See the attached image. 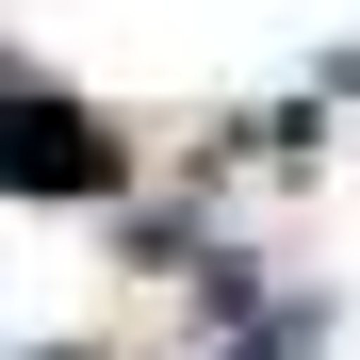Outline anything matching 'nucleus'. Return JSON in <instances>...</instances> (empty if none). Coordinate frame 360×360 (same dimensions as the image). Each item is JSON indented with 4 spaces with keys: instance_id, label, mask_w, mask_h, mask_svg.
<instances>
[{
    "instance_id": "1",
    "label": "nucleus",
    "mask_w": 360,
    "mask_h": 360,
    "mask_svg": "<svg viewBox=\"0 0 360 360\" xmlns=\"http://www.w3.org/2000/svg\"><path fill=\"white\" fill-rule=\"evenodd\" d=\"M0 180H17V197H115V180H131V148H115L82 98L17 82V98H0Z\"/></svg>"
},
{
    "instance_id": "2",
    "label": "nucleus",
    "mask_w": 360,
    "mask_h": 360,
    "mask_svg": "<svg viewBox=\"0 0 360 360\" xmlns=\"http://www.w3.org/2000/svg\"><path fill=\"white\" fill-rule=\"evenodd\" d=\"M229 360H311V311H278V328H246Z\"/></svg>"
},
{
    "instance_id": "3",
    "label": "nucleus",
    "mask_w": 360,
    "mask_h": 360,
    "mask_svg": "<svg viewBox=\"0 0 360 360\" xmlns=\"http://www.w3.org/2000/svg\"><path fill=\"white\" fill-rule=\"evenodd\" d=\"M66 360H82V344H66Z\"/></svg>"
}]
</instances>
